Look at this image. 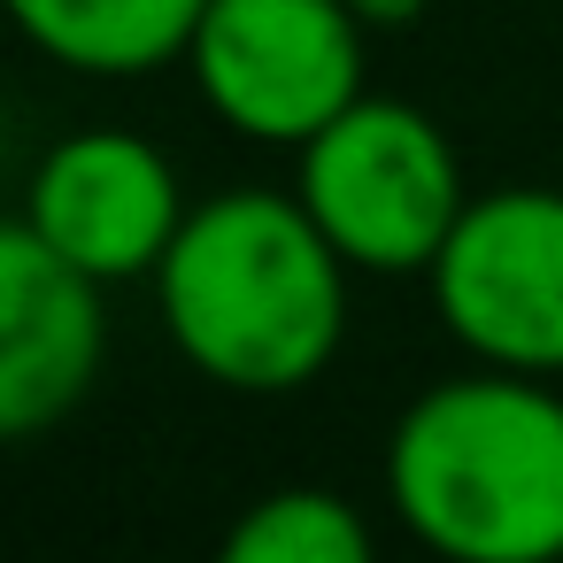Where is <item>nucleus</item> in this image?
Instances as JSON below:
<instances>
[{
	"label": "nucleus",
	"mask_w": 563,
	"mask_h": 563,
	"mask_svg": "<svg viewBox=\"0 0 563 563\" xmlns=\"http://www.w3.org/2000/svg\"><path fill=\"white\" fill-rule=\"evenodd\" d=\"M155 309L170 347L224 394H301L324 378L347 332V255L301 209V194L232 186L178 224Z\"/></svg>",
	"instance_id": "nucleus-1"
},
{
	"label": "nucleus",
	"mask_w": 563,
	"mask_h": 563,
	"mask_svg": "<svg viewBox=\"0 0 563 563\" xmlns=\"http://www.w3.org/2000/svg\"><path fill=\"white\" fill-rule=\"evenodd\" d=\"M386 501L440 563H563V394L494 363L424 386L386 440Z\"/></svg>",
	"instance_id": "nucleus-2"
},
{
	"label": "nucleus",
	"mask_w": 563,
	"mask_h": 563,
	"mask_svg": "<svg viewBox=\"0 0 563 563\" xmlns=\"http://www.w3.org/2000/svg\"><path fill=\"white\" fill-rule=\"evenodd\" d=\"M294 194L347 255V271H371V278L432 271L455 217L471 209L448 132L424 109L378 101V93L347 101L317 140H301Z\"/></svg>",
	"instance_id": "nucleus-3"
},
{
	"label": "nucleus",
	"mask_w": 563,
	"mask_h": 563,
	"mask_svg": "<svg viewBox=\"0 0 563 563\" xmlns=\"http://www.w3.org/2000/svg\"><path fill=\"white\" fill-rule=\"evenodd\" d=\"M363 40L347 0H209L186 70L240 140L301 147L363 101Z\"/></svg>",
	"instance_id": "nucleus-4"
},
{
	"label": "nucleus",
	"mask_w": 563,
	"mask_h": 563,
	"mask_svg": "<svg viewBox=\"0 0 563 563\" xmlns=\"http://www.w3.org/2000/svg\"><path fill=\"white\" fill-rule=\"evenodd\" d=\"M440 324L494 371L563 378V194L501 186L471 194L440 263L424 271Z\"/></svg>",
	"instance_id": "nucleus-5"
},
{
	"label": "nucleus",
	"mask_w": 563,
	"mask_h": 563,
	"mask_svg": "<svg viewBox=\"0 0 563 563\" xmlns=\"http://www.w3.org/2000/svg\"><path fill=\"white\" fill-rule=\"evenodd\" d=\"M186 217L194 209L178 194L170 155L140 132H117V124L70 132L32 170V194H24V224L101 286L155 278Z\"/></svg>",
	"instance_id": "nucleus-6"
},
{
	"label": "nucleus",
	"mask_w": 563,
	"mask_h": 563,
	"mask_svg": "<svg viewBox=\"0 0 563 563\" xmlns=\"http://www.w3.org/2000/svg\"><path fill=\"white\" fill-rule=\"evenodd\" d=\"M101 278L63 263L24 217L0 232V432L63 424L101 378Z\"/></svg>",
	"instance_id": "nucleus-7"
},
{
	"label": "nucleus",
	"mask_w": 563,
	"mask_h": 563,
	"mask_svg": "<svg viewBox=\"0 0 563 563\" xmlns=\"http://www.w3.org/2000/svg\"><path fill=\"white\" fill-rule=\"evenodd\" d=\"M16 32L86 78H147L163 63H186L209 0H9Z\"/></svg>",
	"instance_id": "nucleus-8"
},
{
	"label": "nucleus",
	"mask_w": 563,
	"mask_h": 563,
	"mask_svg": "<svg viewBox=\"0 0 563 563\" xmlns=\"http://www.w3.org/2000/svg\"><path fill=\"white\" fill-rule=\"evenodd\" d=\"M217 563H378L363 509L332 486H278L247 501L217 548Z\"/></svg>",
	"instance_id": "nucleus-9"
},
{
	"label": "nucleus",
	"mask_w": 563,
	"mask_h": 563,
	"mask_svg": "<svg viewBox=\"0 0 563 563\" xmlns=\"http://www.w3.org/2000/svg\"><path fill=\"white\" fill-rule=\"evenodd\" d=\"M347 9L363 16V32H401V24H417L432 0H347Z\"/></svg>",
	"instance_id": "nucleus-10"
}]
</instances>
